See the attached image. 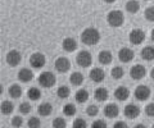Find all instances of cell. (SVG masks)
<instances>
[{
	"mask_svg": "<svg viewBox=\"0 0 154 128\" xmlns=\"http://www.w3.org/2000/svg\"><path fill=\"white\" fill-rule=\"evenodd\" d=\"M98 113H99V108L96 105H90L86 109V114L89 117H95V115H98Z\"/></svg>",
	"mask_w": 154,
	"mask_h": 128,
	"instance_id": "33",
	"label": "cell"
},
{
	"mask_svg": "<svg viewBox=\"0 0 154 128\" xmlns=\"http://www.w3.org/2000/svg\"><path fill=\"white\" fill-rule=\"evenodd\" d=\"M145 114L148 117H154V103L148 104L145 106Z\"/></svg>",
	"mask_w": 154,
	"mask_h": 128,
	"instance_id": "37",
	"label": "cell"
},
{
	"mask_svg": "<svg viewBox=\"0 0 154 128\" xmlns=\"http://www.w3.org/2000/svg\"><path fill=\"white\" fill-rule=\"evenodd\" d=\"M145 18L149 22H154V7H149L145 9V13H144Z\"/></svg>",
	"mask_w": 154,
	"mask_h": 128,
	"instance_id": "32",
	"label": "cell"
},
{
	"mask_svg": "<svg viewBox=\"0 0 154 128\" xmlns=\"http://www.w3.org/2000/svg\"><path fill=\"white\" fill-rule=\"evenodd\" d=\"M104 114L108 118H116L119 114V108L116 104H108L104 108Z\"/></svg>",
	"mask_w": 154,
	"mask_h": 128,
	"instance_id": "17",
	"label": "cell"
},
{
	"mask_svg": "<svg viewBox=\"0 0 154 128\" xmlns=\"http://www.w3.org/2000/svg\"><path fill=\"white\" fill-rule=\"evenodd\" d=\"M107 21L109 23L110 27H121L125 22V17H123V13L119 12V10H112L108 13V17H107Z\"/></svg>",
	"mask_w": 154,
	"mask_h": 128,
	"instance_id": "2",
	"label": "cell"
},
{
	"mask_svg": "<svg viewBox=\"0 0 154 128\" xmlns=\"http://www.w3.org/2000/svg\"><path fill=\"white\" fill-rule=\"evenodd\" d=\"M94 95H95V99L98 101H105L108 99V90L107 88H104V87H98L95 90V92H94Z\"/></svg>",
	"mask_w": 154,
	"mask_h": 128,
	"instance_id": "20",
	"label": "cell"
},
{
	"mask_svg": "<svg viewBox=\"0 0 154 128\" xmlns=\"http://www.w3.org/2000/svg\"><path fill=\"white\" fill-rule=\"evenodd\" d=\"M57 94H58V96H59L60 99H67L69 96V94H71V90L67 86H60L59 88H58Z\"/></svg>",
	"mask_w": 154,
	"mask_h": 128,
	"instance_id": "29",
	"label": "cell"
},
{
	"mask_svg": "<svg viewBox=\"0 0 154 128\" xmlns=\"http://www.w3.org/2000/svg\"><path fill=\"white\" fill-rule=\"evenodd\" d=\"M12 124L13 127H16V128H19L22 124H23V119L21 117H13V119H12Z\"/></svg>",
	"mask_w": 154,
	"mask_h": 128,
	"instance_id": "39",
	"label": "cell"
},
{
	"mask_svg": "<svg viewBox=\"0 0 154 128\" xmlns=\"http://www.w3.org/2000/svg\"><path fill=\"white\" fill-rule=\"evenodd\" d=\"M145 74H146V69L140 64L134 65V67L131 68V70H130V76L132 77V79H136V81L143 79L144 77H145Z\"/></svg>",
	"mask_w": 154,
	"mask_h": 128,
	"instance_id": "10",
	"label": "cell"
},
{
	"mask_svg": "<svg viewBox=\"0 0 154 128\" xmlns=\"http://www.w3.org/2000/svg\"><path fill=\"white\" fill-rule=\"evenodd\" d=\"M146 1H148V0H146Z\"/></svg>",
	"mask_w": 154,
	"mask_h": 128,
	"instance_id": "46",
	"label": "cell"
},
{
	"mask_svg": "<svg viewBox=\"0 0 154 128\" xmlns=\"http://www.w3.org/2000/svg\"><path fill=\"white\" fill-rule=\"evenodd\" d=\"M18 78H19V81H21V82L27 83V82L32 81L33 73H32L31 69H28V68H22V69L18 72Z\"/></svg>",
	"mask_w": 154,
	"mask_h": 128,
	"instance_id": "15",
	"label": "cell"
},
{
	"mask_svg": "<svg viewBox=\"0 0 154 128\" xmlns=\"http://www.w3.org/2000/svg\"><path fill=\"white\" fill-rule=\"evenodd\" d=\"M141 58L146 61H152L154 59V47L153 46H145L141 50Z\"/></svg>",
	"mask_w": 154,
	"mask_h": 128,
	"instance_id": "19",
	"label": "cell"
},
{
	"mask_svg": "<svg viewBox=\"0 0 154 128\" xmlns=\"http://www.w3.org/2000/svg\"><path fill=\"white\" fill-rule=\"evenodd\" d=\"M130 96V91H128V88L127 87H118V88H116V91H114V97L117 99V100L119 101H125V100H127Z\"/></svg>",
	"mask_w": 154,
	"mask_h": 128,
	"instance_id": "16",
	"label": "cell"
},
{
	"mask_svg": "<svg viewBox=\"0 0 154 128\" xmlns=\"http://www.w3.org/2000/svg\"><path fill=\"white\" fill-rule=\"evenodd\" d=\"M8 92H9V95H11V97L19 99V97H21V95H22V88L19 87L18 85H12V86L9 87Z\"/></svg>",
	"mask_w": 154,
	"mask_h": 128,
	"instance_id": "25",
	"label": "cell"
},
{
	"mask_svg": "<svg viewBox=\"0 0 154 128\" xmlns=\"http://www.w3.org/2000/svg\"><path fill=\"white\" fill-rule=\"evenodd\" d=\"M91 128H107V123H105L103 119H98L93 123Z\"/></svg>",
	"mask_w": 154,
	"mask_h": 128,
	"instance_id": "38",
	"label": "cell"
},
{
	"mask_svg": "<svg viewBox=\"0 0 154 128\" xmlns=\"http://www.w3.org/2000/svg\"><path fill=\"white\" fill-rule=\"evenodd\" d=\"M104 78H105V73H104V70L102 68L96 67L94 69H91V72H90V79L93 82L100 83V82L104 81Z\"/></svg>",
	"mask_w": 154,
	"mask_h": 128,
	"instance_id": "12",
	"label": "cell"
},
{
	"mask_svg": "<svg viewBox=\"0 0 154 128\" xmlns=\"http://www.w3.org/2000/svg\"><path fill=\"white\" fill-rule=\"evenodd\" d=\"M123 68L122 67H114L112 69V72H110V74H112V77L114 79H121L123 77Z\"/></svg>",
	"mask_w": 154,
	"mask_h": 128,
	"instance_id": "30",
	"label": "cell"
},
{
	"mask_svg": "<svg viewBox=\"0 0 154 128\" xmlns=\"http://www.w3.org/2000/svg\"><path fill=\"white\" fill-rule=\"evenodd\" d=\"M27 96H28V99H30V100L36 101V100H38V99L41 97V92H40V90H38V88L31 87V88L27 91Z\"/></svg>",
	"mask_w": 154,
	"mask_h": 128,
	"instance_id": "26",
	"label": "cell"
},
{
	"mask_svg": "<svg viewBox=\"0 0 154 128\" xmlns=\"http://www.w3.org/2000/svg\"><path fill=\"white\" fill-rule=\"evenodd\" d=\"M99 40H100V34L94 27L86 28V30H84L82 34H81V41H82L85 45L93 46L95 44H98Z\"/></svg>",
	"mask_w": 154,
	"mask_h": 128,
	"instance_id": "1",
	"label": "cell"
},
{
	"mask_svg": "<svg viewBox=\"0 0 154 128\" xmlns=\"http://www.w3.org/2000/svg\"><path fill=\"white\" fill-rule=\"evenodd\" d=\"M113 128H128V126H127V124H126V123H125V122L119 121V122H117V123H114Z\"/></svg>",
	"mask_w": 154,
	"mask_h": 128,
	"instance_id": "40",
	"label": "cell"
},
{
	"mask_svg": "<svg viewBox=\"0 0 154 128\" xmlns=\"http://www.w3.org/2000/svg\"><path fill=\"white\" fill-rule=\"evenodd\" d=\"M13 104L11 101H3L2 103V113L3 114H11V113L13 112Z\"/></svg>",
	"mask_w": 154,
	"mask_h": 128,
	"instance_id": "28",
	"label": "cell"
},
{
	"mask_svg": "<svg viewBox=\"0 0 154 128\" xmlns=\"http://www.w3.org/2000/svg\"><path fill=\"white\" fill-rule=\"evenodd\" d=\"M45 63H46V58L44 56V54H41V53H35V54H32L31 58H30V64H31V67L35 68V69H41V68L45 65Z\"/></svg>",
	"mask_w": 154,
	"mask_h": 128,
	"instance_id": "5",
	"label": "cell"
},
{
	"mask_svg": "<svg viewBox=\"0 0 154 128\" xmlns=\"http://www.w3.org/2000/svg\"><path fill=\"white\" fill-rule=\"evenodd\" d=\"M69 81L72 85H75V86H80V85H82V82H84V76L80 72H73L69 77Z\"/></svg>",
	"mask_w": 154,
	"mask_h": 128,
	"instance_id": "22",
	"label": "cell"
},
{
	"mask_svg": "<svg viewBox=\"0 0 154 128\" xmlns=\"http://www.w3.org/2000/svg\"><path fill=\"white\" fill-rule=\"evenodd\" d=\"M62 47L67 53H72V51H75L77 49V41L75 39H72V37H67L62 42Z\"/></svg>",
	"mask_w": 154,
	"mask_h": 128,
	"instance_id": "14",
	"label": "cell"
},
{
	"mask_svg": "<svg viewBox=\"0 0 154 128\" xmlns=\"http://www.w3.org/2000/svg\"><path fill=\"white\" fill-rule=\"evenodd\" d=\"M27 126H28V128H40L41 122H40V119H38V118L31 117L30 119H28V122H27Z\"/></svg>",
	"mask_w": 154,
	"mask_h": 128,
	"instance_id": "31",
	"label": "cell"
},
{
	"mask_svg": "<svg viewBox=\"0 0 154 128\" xmlns=\"http://www.w3.org/2000/svg\"><path fill=\"white\" fill-rule=\"evenodd\" d=\"M152 40H153V41H154V30H153V31H152Z\"/></svg>",
	"mask_w": 154,
	"mask_h": 128,
	"instance_id": "44",
	"label": "cell"
},
{
	"mask_svg": "<svg viewBox=\"0 0 154 128\" xmlns=\"http://www.w3.org/2000/svg\"><path fill=\"white\" fill-rule=\"evenodd\" d=\"M75 99H76V101H77V103L84 104V103L88 101V99H89V92L86 91V90L81 88V90H79V91L76 92V96H75Z\"/></svg>",
	"mask_w": 154,
	"mask_h": 128,
	"instance_id": "23",
	"label": "cell"
},
{
	"mask_svg": "<svg viewBox=\"0 0 154 128\" xmlns=\"http://www.w3.org/2000/svg\"><path fill=\"white\" fill-rule=\"evenodd\" d=\"M73 128H88V124H86L85 119L77 118V119L73 121Z\"/></svg>",
	"mask_w": 154,
	"mask_h": 128,
	"instance_id": "35",
	"label": "cell"
},
{
	"mask_svg": "<svg viewBox=\"0 0 154 128\" xmlns=\"http://www.w3.org/2000/svg\"><path fill=\"white\" fill-rule=\"evenodd\" d=\"M22 56L19 54V51L17 50H11L7 54V63L11 65V67H17V65L21 63Z\"/></svg>",
	"mask_w": 154,
	"mask_h": 128,
	"instance_id": "7",
	"label": "cell"
},
{
	"mask_svg": "<svg viewBox=\"0 0 154 128\" xmlns=\"http://www.w3.org/2000/svg\"><path fill=\"white\" fill-rule=\"evenodd\" d=\"M69 68H71V61L67 58H64V56H60V58L55 60V69L58 72L66 73L67 70H69Z\"/></svg>",
	"mask_w": 154,
	"mask_h": 128,
	"instance_id": "9",
	"label": "cell"
},
{
	"mask_svg": "<svg viewBox=\"0 0 154 128\" xmlns=\"http://www.w3.org/2000/svg\"><path fill=\"white\" fill-rule=\"evenodd\" d=\"M104 1H105V3H108V4H110V3H114L116 0H104Z\"/></svg>",
	"mask_w": 154,
	"mask_h": 128,
	"instance_id": "42",
	"label": "cell"
},
{
	"mask_svg": "<svg viewBox=\"0 0 154 128\" xmlns=\"http://www.w3.org/2000/svg\"><path fill=\"white\" fill-rule=\"evenodd\" d=\"M76 61H77V64H79L81 68H88V67L91 65V63H93V56H91V54L89 53V51L82 50V51H80V53L77 54Z\"/></svg>",
	"mask_w": 154,
	"mask_h": 128,
	"instance_id": "3",
	"label": "cell"
},
{
	"mask_svg": "<svg viewBox=\"0 0 154 128\" xmlns=\"http://www.w3.org/2000/svg\"><path fill=\"white\" fill-rule=\"evenodd\" d=\"M125 115H126L128 119H135V118H137L140 115V108L137 105H135V104H128L125 108Z\"/></svg>",
	"mask_w": 154,
	"mask_h": 128,
	"instance_id": "11",
	"label": "cell"
},
{
	"mask_svg": "<svg viewBox=\"0 0 154 128\" xmlns=\"http://www.w3.org/2000/svg\"><path fill=\"white\" fill-rule=\"evenodd\" d=\"M19 112H21L22 114H28V113L31 112V105L28 103H22L21 105H19Z\"/></svg>",
	"mask_w": 154,
	"mask_h": 128,
	"instance_id": "36",
	"label": "cell"
},
{
	"mask_svg": "<svg viewBox=\"0 0 154 128\" xmlns=\"http://www.w3.org/2000/svg\"><path fill=\"white\" fill-rule=\"evenodd\" d=\"M150 76H152V78L154 79V68L152 69V72H150Z\"/></svg>",
	"mask_w": 154,
	"mask_h": 128,
	"instance_id": "43",
	"label": "cell"
},
{
	"mask_svg": "<svg viewBox=\"0 0 154 128\" xmlns=\"http://www.w3.org/2000/svg\"><path fill=\"white\" fill-rule=\"evenodd\" d=\"M53 128H66V121L63 118H55L53 121Z\"/></svg>",
	"mask_w": 154,
	"mask_h": 128,
	"instance_id": "34",
	"label": "cell"
},
{
	"mask_svg": "<svg viewBox=\"0 0 154 128\" xmlns=\"http://www.w3.org/2000/svg\"><path fill=\"white\" fill-rule=\"evenodd\" d=\"M37 112H38V114L42 115V117H49L51 114V112H53V106L49 103H42L41 105L38 106Z\"/></svg>",
	"mask_w": 154,
	"mask_h": 128,
	"instance_id": "21",
	"label": "cell"
},
{
	"mask_svg": "<svg viewBox=\"0 0 154 128\" xmlns=\"http://www.w3.org/2000/svg\"><path fill=\"white\" fill-rule=\"evenodd\" d=\"M63 113L67 117L75 115L76 114V106L73 105V104H66V105L63 106Z\"/></svg>",
	"mask_w": 154,
	"mask_h": 128,
	"instance_id": "27",
	"label": "cell"
},
{
	"mask_svg": "<svg viewBox=\"0 0 154 128\" xmlns=\"http://www.w3.org/2000/svg\"><path fill=\"white\" fill-rule=\"evenodd\" d=\"M145 40V34H144L143 30H139V28H135L130 32V42L134 45H140Z\"/></svg>",
	"mask_w": 154,
	"mask_h": 128,
	"instance_id": "6",
	"label": "cell"
},
{
	"mask_svg": "<svg viewBox=\"0 0 154 128\" xmlns=\"http://www.w3.org/2000/svg\"><path fill=\"white\" fill-rule=\"evenodd\" d=\"M134 128H146V127L144 126V124H136V126H135Z\"/></svg>",
	"mask_w": 154,
	"mask_h": 128,
	"instance_id": "41",
	"label": "cell"
},
{
	"mask_svg": "<svg viewBox=\"0 0 154 128\" xmlns=\"http://www.w3.org/2000/svg\"><path fill=\"white\" fill-rule=\"evenodd\" d=\"M38 83L45 88H50L55 85V76L51 72H42L38 76Z\"/></svg>",
	"mask_w": 154,
	"mask_h": 128,
	"instance_id": "4",
	"label": "cell"
},
{
	"mask_svg": "<svg viewBox=\"0 0 154 128\" xmlns=\"http://www.w3.org/2000/svg\"><path fill=\"white\" fill-rule=\"evenodd\" d=\"M139 9H140V4H139L136 0H130L127 1L126 4V10L131 14H135L136 12H139Z\"/></svg>",
	"mask_w": 154,
	"mask_h": 128,
	"instance_id": "24",
	"label": "cell"
},
{
	"mask_svg": "<svg viewBox=\"0 0 154 128\" xmlns=\"http://www.w3.org/2000/svg\"><path fill=\"white\" fill-rule=\"evenodd\" d=\"M118 58L122 63H128V61H131L134 59V51L131 49H128V47H122L118 53Z\"/></svg>",
	"mask_w": 154,
	"mask_h": 128,
	"instance_id": "13",
	"label": "cell"
},
{
	"mask_svg": "<svg viewBox=\"0 0 154 128\" xmlns=\"http://www.w3.org/2000/svg\"><path fill=\"white\" fill-rule=\"evenodd\" d=\"M153 128H154V124H153Z\"/></svg>",
	"mask_w": 154,
	"mask_h": 128,
	"instance_id": "45",
	"label": "cell"
},
{
	"mask_svg": "<svg viewBox=\"0 0 154 128\" xmlns=\"http://www.w3.org/2000/svg\"><path fill=\"white\" fill-rule=\"evenodd\" d=\"M112 60H113V56H112V53H110L109 50L100 51V54H99V61H100V64L107 65V64L112 63Z\"/></svg>",
	"mask_w": 154,
	"mask_h": 128,
	"instance_id": "18",
	"label": "cell"
},
{
	"mask_svg": "<svg viewBox=\"0 0 154 128\" xmlns=\"http://www.w3.org/2000/svg\"><path fill=\"white\" fill-rule=\"evenodd\" d=\"M150 96V88L146 86H139L135 88V97L139 101H145Z\"/></svg>",
	"mask_w": 154,
	"mask_h": 128,
	"instance_id": "8",
	"label": "cell"
}]
</instances>
